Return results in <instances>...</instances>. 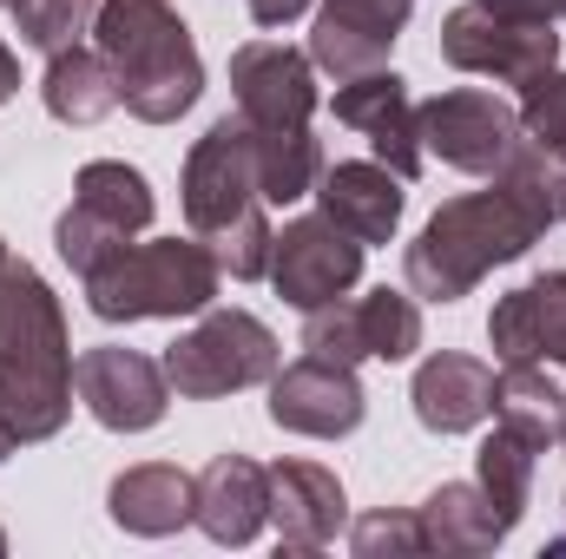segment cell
<instances>
[{"label":"cell","instance_id":"cell-1","mask_svg":"<svg viewBox=\"0 0 566 559\" xmlns=\"http://www.w3.org/2000/svg\"><path fill=\"white\" fill-rule=\"evenodd\" d=\"M0 409L20 447L53 441L73 421V329L27 257L0 264Z\"/></svg>","mask_w":566,"mask_h":559},{"label":"cell","instance_id":"cell-2","mask_svg":"<svg viewBox=\"0 0 566 559\" xmlns=\"http://www.w3.org/2000/svg\"><path fill=\"white\" fill-rule=\"evenodd\" d=\"M541 238H547V224L514 191H501V184L461 191L422 224V238L402 257V277L422 303H461L501 264H521Z\"/></svg>","mask_w":566,"mask_h":559},{"label":"cell","instance_id":"cell-3","mask_svg":"<svg viewBox=\"0 0 566 559\" xmlns=\"http://www.w3.org/2000/svg\"><path fill=\"white\" fill-rule=\"evenodd\" d=\"M93 40L119 80V106L145 126H171L205 99V60L171 0H99Z\"/></svg>","mask_w":566,"mask_h":559},{"label":"cell","instance_id":"cell-4","mask_svg":"<svg viewBox=\"0 0 566 559\" xmlns=\"http://www.w3.org/2000/svg\"><path fill=\"white\" fill-rule=\"evenodd\" d=\"M218 257L205 238H151L113 251L93 277H80L86 309L99 323H171V316H205L218 303Z\"/></svg>","mask_w":566,"mask_h":559},{"label":"cell","instance_id":"cell-5","mask_svg":"<svg viewBox=\"0 0 566 559\" xmlns=\"http://www.w3.org/2000/svg\"><path fill=\"white\" fill-rule=\"evenodd\" d=\"M165 382L171 395L185 402H218V395H238V389H258L283 369V349L271 336V323H258L251 309H205L198 329H185L165 356Z\"/></svg>","mask_w":566,"mask_h":559},{"label":"cell","instance_id":"cell-6","mask_svg":"<svg viewBox=\"0 0 566 559\" xmlns=\"http://www.w3.org/2000/svg\"><path fill=\"white\" fill-rule=\"evenodd\" d=\"M422 349V296L416 289H369V296H336L323 309H303V356L323 362H409Z\"/></svg>","mask_w":566,"mask_h":559},{"label":"cell","instance_id":"cell-7","mask_svg":"<svg viewBox=\"0 0 566 559\" xmlns=\"http://www.w3.org/2000/svg\"><path fill=\"white\" fill-rule=\"evenodd\" d=\"M178 204L191 238H224L231 224H244L251 211H271L258 191V158H251V119L224 113L205 139L185 151V178H178Z\"/></svg>","mask_w":566,"mask_h":559},{"label":"cell","instance_id":"cell-8","mask_svg":"<svg viewBox=\"0 0 566 559\" xmlns=\"http://www.w3.org/2000/svg\"><path fill=\"white\" fill-rule=\"evenodd\" d=\"M441 60L454 73L527 93L541 73L560 66V33H554V20H507V13H488L481 0H461L441 20Z\"/></svg>","mask_w":566,"mask_h":559},{"label":"cell","instance_id":"cell-9","mask_svg":"<svg viewBox=\"0 0 566 559\" xmlns=\"http://www.w3.org/2000/svg\"><path fill=\"white\" fill-rule=\"evenodd\" d=\"M416 119H422L428 158H441V165H454L468 178H494L501 158L521 139V106L488 93V86H448V93L416 106Z\"/></svg>","mask_w":566,"mask_h":559},{"label":"cell","instance_id":"cell-10","mask_svg":"<svg viewBox=\"0 0 566 559\" xmlns=\"http://www.w3.org/2000/svg\"><path fill=\"white\" fill-rule=\"evenodd\" d=\"M271 283L290 309H323L363 283V244L323 211L290 218L271 244Z\"/></svg>","mask_w":566,"mask_h":559},{"label":"cell","instance_id":"cell-11","mask_svg":"<svg viewBox=\"0 0 566 559\" xmlns=\"http://www.w3.org/2000/svg\"><path fill=\"white\" fill-rule=\"evenodd\" d=\"M73 395L86 402V415L99 428H113V434H145L171 409L165 362H151L139 349H119V342H99V349L73 356Z\"/></svg>","mask_w":566,"mask_h":559},{"label":"cell","instance_id":"cell-12","mask_svg":"<svg viewBox=\"0 0 566 559\" xmlns=\"http://www.w3.org/2000/svg\"><path fill=\"white\" fill-rule=\"evenodd\" d=\"M369 415V395L356 382V369L323 362V356H296L271 376V421L283 434H310V441H343Z\"/></svg>","mask_w":566,"mask_h":559},{"label":"cell","instance_id":"cell-13","mask_svg":"<svg viewBox=\"0 0 566 559\" xmlns=\"http://www.w3.org/2000/svg\"><path fill=\"white\" fill-rule=\"evenodd\" d=\"M336 126H349V133H363L369 151L409 184L416 171H422V119H416V99H409V80L396 73V66H376V73H363V80H336Z\"/></svg>","mask_w":566,"mask_h":559},{"label":"cell","instance_id":"cell-14","mask_svg":"<svg viewBox=\"0 0 566 559\" xmlns=\"http://www.w3.org/2000/svg\"><path fill=\"white\" fill-rule=\"evenodd\" d=\"M409 13H416V0H316V27H310L316 73L363 80V73L389 66Z\"/></svg>","mask_w":566,"mask_h":559},{"label":"cell","instance_id":"cell-15","mask_svg":"<svg viewBox=\"0 0 566 559\" xmlns=\"http://www.w3.org/2000/svg\"><path fill=\"white\" fill-rule=\"evenodd\" d=\"M231 99L251 126H310L316 60L283 46V40H251V46L231 53Z\"/></svg>","mask_w":566,"mask_h":559},{"label":"cell","instance_id":"cell-16","mask_svg":"<svg viewBox=\"0 0 566 559\" xmlns=\"http://www.w3.org/2000/svg\"><path fill=\"white\" fill-rule=\"evenodd\" d=\"M310 198H316V211L336 218L363 251H369V244H396V231H402V204H409L402 178H396L382 158H343V165H323V178H316Z\"/></svg>","mask_w":566,"mask_h":559},{"label":"cell","instance_id":"cell-17","mask_svg":"<svg viewBox=\"0 0 566 559\" xmlns=\"http://www.w3.org/2000/svg\"><path fill=\"white\" fill-rule=\"evenodd\" d=\"M271 474V527L290 553H323L349 527V494L329 467L316 461H277Z\"/></svg>","mask_w":566,"mask_h":559},{"label":"cell","instance_id":"cell-18","mask_svg":"<svg viewBox=\"0 0 566 559\" xmlns=\"http://www.w3.org/2000/svg\"><path fill=\"white\" fill-rule=\"evenodd\" d=\"M191 527L211 547H251L271 527V474L251 454H218L198 474V514Z\"/></svg>","mask_w":566,"mask_h":559},{"label":"cell","instance_id":"cell-19","mask_svg":"<svg viewBox=\"0 0 566 559\" xmlns=\"http://www.w3.org/2000/svg\"><path fill=\"white\" fill-rule=\"evenodd\" d=\"M488 349L501 362H560L566 356V271H541L507 289L488 316Z\"/></svg>","mask_w":566,"mask_h":559},{"label":"cell","instance_id":"cell-20","mask_svg":"<svg viewBox=\"0 0 566 559\" xmlns=\"http://www.w3.org/2000/svg\"><path fill=\"white\" fill-rule=\"evenodd\" d=\"M416 421L428 434H468L494 415V369L481 356H461V349H434L422 369H416Z\"/></svg>","mask_w":566,"mask_h":559},{"label":"cell","instance_id":"cell-21","mask_svg":"<svg viewBox=\"0 0 566 559\" xmlns=\"http://www.w3.org/2000/svg\"><path fill=\"white\" fill-rule=\"evenodd\" d=\"M106 514H113L119 534L165 540V534L191 527V514H198V474H185L171 461H139V467H126L106 487Z\"/></svg>","mask_w":566,"mask_h":559},{"label":"cell","instance_id":"cell-22","mask_svg":"<svg viewBox=\"0 0 566 559\" xmlns=\"http://www.w3.org/2000/svg\"><path fill=\"white\" fill-rule=\"evenodd\" d=\"M416 520H422V540L428 553L441 559H474V553H494L514 527L494 514V500L474 487V481H441L434 494H428L422 507H416Z\"/></svg>","mask_w":566,"mask_h":559},{"label":"cell","instance_id":"cell-23","mask_svg":"<svg viewBox=\"0 0 566 559\" xmlns=\"http://www.w3.org/2000/svg\"><path fill=\"white\" fill-rule=\"evenodd\" d=\"M40 99H46V113H53L60 126H99V119L119 106V80H113V66H106L99 46H93V53H86V46H66V53L46 60Z\"/></svg>","mask_w":566,"mask_h":559},{"label":"cell","instance_id":"cell-24","mask_svg":"<svg viewBox=\"0 0 566 559\" xmlns=\"http://www.w3.org/2000/svg\"><path fill=\"white\" fill-rule=\"evenodd\" d=\"M494 421L514 428L534 447H554L566 421V389L547 376V362H501L494 376Z\"/></svg>","mask_w":566,"mask_h":559},{"label":"cell","instance_id":"cell-25","mask_svg":"<svg viewBox=\"0 0 566 559\" xmlns=\"http://www.w3.org/2000/svg\"><path fill=\"white\" fill-rule=\"evenodd\" d=\"M251 158L264 204H296L323 178V145L310 139V126H251Z\"/></svg>","mask_w":566,"mask_h":559},{"label":"cell","instance_id":"cell-26","mask_svg":"<svg viewBox=\"0 0 566 559\" xmlns=\"http://www.w3.org/2000/svg\"><path fill=\"white\" fill-rule=\"evenodd\" d=\"M73 204H86L93 218H106V224L126 231V238H139L145 224H151V211H158L145 171L139 165H126V158H93V165H80V178H73Z\"/></svg>","mask_w":566,"mask_h":559},{"label":"cell","instance_id":"cell-27","mask_svg":"<svg viewBox=\"0 0 566 559\" xmlns=\"http://www.w3.org/2000/svg\"><path fill=\"white\" fill-rule=\"evenodd\" d=\"M494 184L501 191H514L547 231L554 224H566V151L547 139H534V133H521L514 139V151L501 158V171H494Z\"/></svg>","mask_w":566,"mask_h":559},{"label":"cell","instance_id":"cell-28","mask_svg":"<svg viewBox=\"0 0 566 559\" xmlns=\"http://www.w3.org/2000/svg\"><path fill=\"white\" fill-rule=\"evenodd\" d=\"M534 441H521L514 428H494L481 447H474V487L494 500V514L507 520V527H521V514H527V494H534Z\"/></svg>","mask_w":566,"mask_h":559},{"label":"cell","instance_id":"cell-29","mask_svg":"<svg viewBox=\"0 0 566 559\" xmlns=\"http://www.w3.org/2000/svg\"><path fill=\"white\" fill-rule=\"evenodd\" d=\"M93 20H99V0H20L13 7V33H20V46H33V53H66V46H80L86 33H93Z\"/></svg>","mask_w":566,"mask_h":559},{"label":"cell","instance_id":"cell-30","mask_svg":"<svg viewBox=\"0 0 566 559\" xmlns=\"http://www.w3.org/2000/svg\"><path fill=\"white\" fill-rule=\"evenodd\" d=\"M126 244H133V238H126V231H113L106 218H93L86 204H66V211H60V224H53V251L66 257V271H73V277H93V271H99L113 251H126Z\"/></svg>","mask_w":566,"mask_h":559},{"label":"cell","instance_id":"cell-31","mask_svg":"<svg viewBox=\"0 0 566 559\" xmlns=\"http://www.w3.org/2000/svg\"><path fill=\"white\" fill-rule=\"evenodd\" d=\"M271 244H277L271 211H251L244 224H231L224 238H211V257H218V271L231 283H258V277H271Z\"/></svg>","mask_w":566,"mask_h":559},{"label":"cell","instance_id":"cell-32","mask_svg":"<svg viewBox=\"0 0 566 559\" xmlns=\"http://www.w3.org/2000/svg\"><path fill=\"white\" fill-rule=\"evenodd\" d=\"M349 547H356V559H416V553H428L422 520H416V514H396V507L363 514V520L349 527Z\"/></svg>","mask_w":566,"mask_h":559},{"label":"cell","instance_id":"cell-33","mask_svg":"<svg viewBox=\"0 0 566 559\" xmlns=\"http://www.w3.org/2000/svg\"><path fill=\"white\" fill-rule=\"evenodd\" d=\"M521 133H534V139H547V145L566 151V66L541 73V80L521 93Z\"/></svg>","mask_w":566,"mask_h":559},{"label":"cell","instance_id":"cell-34","mask_svg":"<svg viewBox=\"0 0 566 559\" xmlns=\"http://www.w3.org/2000/svg\"><path fill=\"white\" fill-rule=\"evenodd\" d=\"M316 0H251V20L258 27H290V20H303Z\"/></svg>","mask_w":566,"mask_h":559},{"label":"cell","instance_id":"cell-35","mask_svg":"<svg viewBox=\"0 0 566 559\" xmlns=\"http://www.w3.org/2000/svg\"><path fill=\"white\" fill-rule=\"evenodd\" d=\"M481 7L507 20H560V0H481Z\"/></svg>","mask_w":566,"mask_h":559},{"label":"cell","instance_id":"cell-36","mask_svg":"<svg viewBox=\"0 0 566 559\" xmlns=\"http://www.w3.org/2000/svg\"><path fill=\"white\" fill-rule=\"evenodd\" d=\"M13 93H20V53H13V46L0 40V106H7Z\"/></svg>","mask_w":566,"mask_h":559},{"label":"cell","instance_id":"cell-37","mask_svg":"<svg viewBox=\"0 0 566 559\" xmlns=\"http://www.w3.org/2000/svg\"><path fill=\"white\" fill-rule=\"evenodd\" d=\"M13 447H20V434H13V421H7V409H0V461H7Z\"/></svg>","mask_w":566,"mask_h":559},{"label":"cell","instance_id":"cell-38","mask_svg":"<svg viewBox=\"0 0 566 559\" xmlns=\"http://www.w3.org/2000/svg\"><path fill=\"white\" fill-rule=\"evenodd\" d=\"M7 257H13V251H7V238H0V264H7Z\"/></svg>","mask_w":566,"mask_h":559},{"label":"cell","instance_id":"cell-39","mask_svg":"<svg viewBox=\"0 0 566 559\" xmlns=\"http://www.w3.org/2000/svg\"><path fill=\"white\" fill-rule=\"evenodd\" d=\"M560 447H566V421H560Z\"/></svg>","mask_w":566,"mask_h":559},{"label":"cell","instance_id":"cell-40","mask_svg":"<svg viewBox=\"0 0 566 559\" xmlns=\"http://www.w3.org/2000/svg\"><path fill=\"white\" fill-rule=\"evenodd\" d=\"M0 553H7V534H0Z\"/></svg>","mask_w":566,"mask_h":559},{"label":"cell","instance_id":"cell-41","mask_svg":"<svg viewBox=\"0 0 566 559\" xmlns=\"http://www.w3.org/2000/svg\"><path fill=\"white\" fill-rule=\"evenodd\" d=\"M560 369H566V356H560Z\"/></svg>","mask_w":566,"mask_h":559},{"label":"cell","instance_id":"cell-42","mask_svg":"<svg viewBox=\"0 0 566 559\" xmlns=\"http://www.w3.org/2000/svg\"><path fill=\"white\" fill-rule=\"evenodd\" d=\"M560 13H566V0H560Z\"/></svg>","mask_w":566,"mask_h":559}]
</instances>
